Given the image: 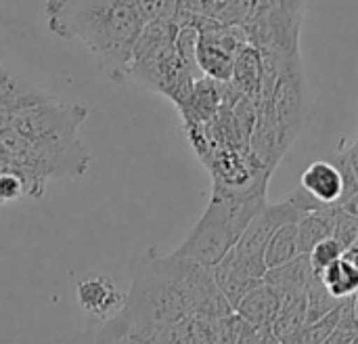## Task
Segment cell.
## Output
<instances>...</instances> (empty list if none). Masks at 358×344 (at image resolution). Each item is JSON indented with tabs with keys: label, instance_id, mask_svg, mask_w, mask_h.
Returning a JSON list of instances; mask_svg holds the SVG:
<instances>
[{
	"label": "cell",
	"instance_id": "7a4b0ae2",
	"mask_svg": "<svg viewBox=\"0 0 358 344\" xmlns=\"http://www.w3.org/2000/svg\"><path fill=\"white\" fill-rule=\"evenodd\" d=\"M86 118L80 105L36 103L17 109L0 128V168L23 177L27 193H42L48 177H80L88 153L78 139Z\"/></svg>",
	"mask_w": 358,
	"mask_h": 344
},
{
	"label": "cell",
	"instance_id": "9a60e30c",
	"mask_svg": "<svg viewBox=\"0 0 358 344\" xmlns=\"http://www.w3.org/2000/svg\"><path fill=\"white\" fill-rule=\"evenodd\" d=\"M338 212H340L338 204H323L298 221V235H300L302 254H308L321 240L331 238L336 233Z\"/></svg>",
	"mask_w": 358,
	"mask_h": 344
},
{
	"label": "cell",
	"instance_id": "484cf974",
	"mask_svg": "<svg viewBox=\"0 0 358 344\" xmlns=\"http://www.w3.org/2000/svg\"><path fill=\"white\" fill-rule=\"evenodd\" d=\"M355 168H357V177H358V166H355Z\"/></svg>",
	"mask_w": 358,
	"mask_h": 344
},
{
	"label": "cell",
	"instance_id": "277c9868",
	"mask_svg": "<svg viewBox=\"0 0 358 344\" xmlns=\"http://www.w3.org/2000/svg\"><path fill=\"white\" fill-rule=\"evenodd\" d=\"M176 29L178 23L170 19L147 21L134 44L128 76L149 90L168 97L178 107L191 97L197 78L176 50Z\"/></svg>",
	"mask_w": 358,
	"mask_h": 344
},
{
	"label": "cell",
	"instance_id": "d6986e66",
	"mask_svg": "<svg viewBox=\"0 0 358 344\" xmlns=\"http://www.w3.org/2000/svg\"><path fill=\"white\" fill-rule=\"evenodd\" d=\"M340 303H342V301L336 298V296L325 288V284L321 282L319 273H315V277H313V282L308 284V290H306V307H308V309H306V324H310V322H315V319L327 315V313L334 311Z\"/></svg>",
	"mask_w": 358,
	"mask_h": 344
},
{
	"label": "cell",
	"instance_id": "ba28073f",
	"mask_svg": "<svg viewBox=\"0 0 358 344\" xmlns=\"http://www.w3.org/2000/svg\"><path fill=\"white\" fill-rule=\"evenodd\" d=\"M258 105H266L271 109L285 137L294 143L304 124L306 107H308V84L300 57H296L289 63L275 92L268 99L260 101Z\"/></svg>",
	"mask_w": 358,
	"mask_h": 344
},
{
	"label": "cell",
	"instance_id": "d4e9b609",
	"mask_svg": "<svg viewBox=\"0 0 358 344\" xmlns=\"http://www.w3.org/2000/svg\"><path fill=\"white\" fill-rule=\"evenodd\" d=\"M355 311H357V319H358V292L355 294Z\"/></svg>",
	"mask_w": 358,
	"mask_h": 344
},
{
	"label": "cell",
	"instance_id": "ac0fdd59",
	"mask_svg": "<svg viewBox=\"0 0 358 344\" xmlns=\"http://www.w3.org/2000/svg\"><path fill=\"white\" fill-rule=\"evenodd\" d=\"M298 254H302L298 223H287L281 229H277L275 235L268 240L266 250H264V263L271 269V267H279L283 263H289Z\"/></svg>",
	"mask_w": 358,
	"mask_h": 344
},
{
	"label": "cell",
	"instance_id": "8fae6325",
	"mask_svg": "<svg viewBox=\"0 0 358 344\" xmlns=\"http://www.w3.org/2000/svg\"><path fill=\"white\" fill-rule=\"evenodd\" d=\"M300 185L306 193H310L321 204H340L344 181L338 164L334 162H313L300 179Z\"/></svg>",
	"mask_w": 358,
	"mask_h": 344
},
{
	"label": "cell",
	"instance_id": "5b68a950",
	"mask_svg": "<svg viewBox=\"0 0 358 344\" xmlns=\"http://www.w3.org/2000/svg\"><path fill=\"white\" fill-rule=\"evenodd\" d=\"M266 193L250 198H220L212 195L203 216L174 250L176 256L197 261L206 267H214L235 248L250 221L266 204Z\"/></svg>",
	"mask_w": 358,
	"mask_h": 344
},
{
	"label": "cell",
	"instance_id": "603a6c76",
	"mask_svg": "<svg viewBox=\"0 0 358 344\" xmlns=\"http://www.w3.org/2000/svg\"><path fill=\"white\" fill-rule=\"evenodd\" d=\"M308 254H310V261H313L315 271H323L327 265H331L334 261H338L344 254V246L340 244V240H336L331 235V238L321 240Z\"/></svg>",
	"mask_w": 358,
	"mask_h": 344
},
{
	"label": "cell",
	"instance_id": "30bf717a",
	"mask_svg": "<svg viewBox=\"0 0 358 344\" xmlns=\"http://www.w3.org/2000/svg\"><path fill=\"white\" fill-rule=\"evenodd\" d=\"M76 294L82 311L88 315L90 326H99L113 319L124 309L126 303V294H122L115 288V284L103 275H94L78 282Z\"/></svg>",
	"mask_w": 358,
	"mask_h": 344
},
{
	"label": "cell",
	"instance_id": "9c48e42d",
	"mask_svg": "<svg viewBox=\"0 0 358 344\" xmlns=\"http://www.w3.org/2000/svg\"><path fill=\"white\" fill-rule=\"evenodd\" d=\"M266 263L262 261H252L241 256L235 248L229 250L224 254V259L220 263H216L212 267L214 271V280L220 288V292L227 296V301L231 303V307L235 309L239 305V301L264 280L266 273Z\"/></svg>",
	"mask_w": 358,
	"mask_h": 344
},
{
	"label": "cell",
	"instance_id": "e0dca14e",
	"mask_svg": "<svg viewBox=\"0 0 358 344\" xmlns=\"http://www.w3.org/2000/svg\"><path fill=\"white\" fill-rule=\"evenodd\" d=\"M325 288L340 301L355 296L358 292V269L342 254L338 261L327 265L323 271H317Z\"/></svg>",
	"mask_w": 358,
	"mask_h": 344
},
{
	"label": "cell",
	"instance_id": "44dd1931",
	"mask_svg": "<svg viewBox=\"0 0 358 344\" xmlns=\"http://www.w3.org/2000/svg\"><path fill=\"white\" fill-rule=\"evenodd\" d=\"M342 303H344V301H342ZM342 303H340L334 311H329L327 315H323V317H319V319L306 324L304 330L300 332V336H298L296 343H327V340L331 338V334L336 332L338 324H340V317H342Z\"/></svg>",
	"mask_w": 358,
	"mask_h": 344
},
{
	"label": "cell",
	"instance_id": "52a82bcc",
	"mask_svg": "<svg viewBox=\"0 0 358 344\" xmlns=\"http://www.w3.org/2000/svg\"><path fill=\"white\" fill-rule=\"evenodd\" d=\"M323 206L319 200H315L310 193L296 191L292 198L277 202V204H264L260 212L250 221L245 231L241 233L239 242L235 244V250L252 261H264V250L268 240L275 235L277 229H281L287 223H298L304 214L310 210Z\"/></svg>",
	"mask_w": 358,
	"mask_h": 344
},
{
	"label": "cell",
	"instance_id": "7c38bea8",
	"mask_svg": "<svg viewBox=\"0 0 358 344\" xmlns=\"http://www.w3.org/2000/svg\"><path fill=\"white\" fill-rule=\"evenodd\" d=\"M315 273L317 271L313 267L310 254H298L289 263L266 269L264 280L279 292V296H289V294H304Z\"/></svg>",
	"mask_w": 358,
	"mask_h": 344
},
{
	"label": "cell",
	"instance_id": "6da1fadb",
	"mask_svg": "<svg viewBox=\"0 0 358 344\" xmlns=\"http://www.w3.org/2000/svg\"><path fill=\"white\" fill-rule=\"evenodd\" d=\"M235 309L220 292L212 267L147 250L132 263V284L124 309L109 322L90 326L94 343H193L191 317L220 319Z\"/></svg>",
	"mask_w": 358,
	"mask_h": 344
},
{
	"label": "cell",
	"instance_id": "2e32d148",
	"mask_svg": "<svg viewBox=\"0 0 358 344\" xmlns=\"http://www.w3.org/2000/svg\"><path fill=\"white\" fill-rule=\"evenodd\" d=\"M306 292L281 296V307L271 324L277 343H296L306 326Z\"/></svg>",
	"mask_w": 358,
	"mask_h": 344
},
{
	"label": "cell",
	"instance_id": "ffe728a7",
	"mask_svg": "<svg viewBox=\"0 0 358 344\" xmlns=\"http://www.w3.org/2000/svg\"><path fill=\"white\" fill-rule=\"evenodd\" d=\"M206 17L222 23H243L250 11V0H203Z\"/></svg>",
	"mask_w": 358,
	"mask_h": 344
},
{
	"label": "cell",
	"instance_id": "3957f363",
	"mask_svg": "<svg viewBox=\"0 0 358 344\" xmlns=\"http://www.w3.org/2000/svg\"><path fill=\"white\" fill-rule=\"evenodd\" d=\"M46 25L63 40H78L113 82L128 76L143 17L134 0H46Z\"/></svg>",
	"mask_w": 358,
	"mask_h": 344
},
{
	"label": "cell",
	"instance_id": "4fadbf2b",
	"mask_svg": "<svg viewBox=\"0 0 358 344\" xmlns=\"http://www.w3.org/2000/svg\"><path fill=\"white\" fill-rule=\"evenodd\" d=\"M281 307V296L279 292L266 282L262 280L258 286H254L235 307V311L248 319L250 324H254L256 328H271L273 319L277 317Z\"/></svg>",
	"mask_w": 358,
	"mask_h": 344
},
{
	"label": "cell",
	"instance_id": "8992f818",
	"mask_svg": "<svg viewBox=\"0 0 358 344\" xmlns=\"http://www.w3.org/2000/svg\"><path fill=\"white\" fill-rule=\"evenodd\" d=\"M306 0H250V11L241 23L250 44L258 50L300 55V32Z\"/></svg>",
	"mask_w": 358,
	"mask_h": 344
},
{
	"label": "cell",
	"instance_id": "7402d4cb",
	"mask_svg": "<svg viewBox=\"0 0 358 344\" xmlns=\"http://www.w3.org/2000/svg\"><path fill=\"white\" fill-rule=\"evenodd\" d=\"M327 343L358 344V319H357V311H355V296L344 298V303H342V317H340V324H338L336 332L331 334V338H329Z\"/></svg>",
	"mask_w": 358,
	"mask_h": 344
},
{
	"label": "cell",
	"instance_id": "cb8c5ba5",
	"mask_svg": "<svg viewBox=\"0 0 358 344\" xmlns=\"http://www.w3.org/2000/svg\"><path fill=\"white\" fill-rule=\"evenodd\" d=\"M340 208H342L344 212H348V214H352V216H357L358 219V191L352 195V198H348Z\"/></svg>",
	"mask_w": 358,
	"mask_h": 344
},
{
	"label": "cell",
	"instance_id": "5bb4252c",
	"mask_svg": "<svg viewBox=\"0 0 358 344\" xmlns=\"http://www.w3.org/2000/svg\"><path fill=\"white\" fill-rule=\"evenodd\" d=\"M231 84L241 95H248V97H252V99H256L260 103V95H262V53L254 44L248 42L237 53Z\"/></svg>",
	"mask_w": 358,
	"mask_h": 344
}]
</instances>
